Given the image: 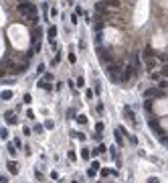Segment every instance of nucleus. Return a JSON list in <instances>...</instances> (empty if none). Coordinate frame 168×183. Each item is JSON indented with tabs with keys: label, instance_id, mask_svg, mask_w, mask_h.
<instances>
[{
	"label": "nucleus",
	"instance_id": "nucleus-1",
	"mask_svg": "<svg viewBox=\"0 0 168 183\" xmlns=\"http://www.w3.org/2000/svg\"><path fill=\"white\" fill-rule=\"evenodd\" d=\"M148 126H150V128L154 130V134L158 137V140H160V142H162L164 146H168V137H166V132H164V128L160 126L158 118H152V116H150V118H148Z\"/></svg>",
	"mask_w": 168,
	"mask_h": 183
},
{
	"label": "nucleus",
	"instance_id": "nucleus-2",
	"mask_svg": "<svg viewBox=\"0 0 168 183\" xmlns=\"http://www.w3.org/2000/svg\"><path fill=\"white\" fill-rule=\"evenodd\" d=\"M18 12L20 14H24V16H35V12H37V6L35 4H31V2H20L18 4Z\"/></svg>",
	"mask_w": 168,
	"mask_h": 183
},
{
	"label": "nucleus",
	"instance_id": "nucleus-3",
	"mask_svg": "<svg viewBox=\"0 0 168 183\" xmlns=\"http://www.w3.org/2000/svg\"><path fill=\"white\" fill-rule=\"evenodd\" d=\"M97 57H99V61H101V63H109V61H112L109 51H105V49H101V47H97Z\"/></svg>",
	"mask_w": 168,
	"mask_h": 183
},
{
	"label": "nucleus",
	"instance_id": "nucleus-4",
	"mask_svg": "<svg viewBox=\"0 0 168 183\" xmlns=\"http://www.w3.org/2000/svg\"><path fill=\"white\" fill-rule=\"evenodd\" d=\"M118 71H120V67H118V65H114V63L107 67V73H109L112 82H118V80H120V77H118Z\"/></svg>",
	"mask_w": 168,
	"mask_h": 183
},
{
	"label": "nucleus",
	"instance_id": "nucleus-5",
	"mask_svg": "<svg viewBox=\"0 0 168 183\" xmlns=\"http://www.w3.org/2000/svg\"><path fill=\"white\" fill-rule=\"evenodd\" d=\"M6 167H8V171H10L12 175H16V173H18V163H16V161H8V163H6Z\"/></svg>",
	"mask_w": 168,
	"mask_h": 183
},
{
	"label": "nucleus",
	"instance_id": "nucleus-6",
	"mask_svg": "<svg viewBox=\"0 0 168 183\" xmlns=\"http://www.w3.org/2000/svg\"><path fill=\"white\" fill-rule=\"evenodd\" d=\"M144 96H146V98H162V92L160 90H146Z\"/></svg>",
	"mask_w": 168,
	"mask_h": 183
},
{
	"label": "nucleus",
	"instance_id": "nucleus-7",
	"mask_svg": "<svg viewBox=\"0 0 168 183\" xmlns=\"http://www.w3.org/2000/svg\"><path fill=\"white\" fill-rule=\"evenodd\" d=\"M132 73H134V67H126V71L120 75V80H122V82H128V80L132 77Z\"/></svg>",
	"mask_w": 168,
	"mask_h": 183
},
{
	"label": "nucleus",
	"instance_id": "nucleus-8",
	"mask_svg": "<svg viewBox=\"0 0 168 183\" xmlns=\"http://www.w3.org/2000/svg\"><path fill=\"white\" fill-rule=\"evenodd\" d=\"M124 114H126V118L130 120V122H136V114H134V110H132V108H126V110H124Z\"/></svg>",
	"mask_w": 168,
	"mask_h": 183
},
{
	"label": "nucleus",
	"instance_id": "nucleus-9",
	"mask_svg": "<svg viewBox=\"0 0 168 183\" xmlns=\"http://www.w3.org/2000/svg\"><path fill=\"white\" fill-rule=\"evenodd\" d=\"M0 98H2V100H10V98H12V92H10V90H4L2 94H0Z\"/></svg>",
	"mask_w": 168,
	"mask_h": 183
},
{
	"label": "nucleus",
	"instance_id": "nucleus-10",
	"mask_svg": "<svg viewBox=\"0 0 168 183\" xmlns=\"http://www.w3.org/2000/svg\"><path fill=\"white\" fill-rule=\"evenodd\" d=\"M55 35H57V29H55V27H51V29H49V39H51V41H55Z\"/></svg>",
	"mask_w": 168,
	"mask_h": 183
},
{
	"label": "nucleus",
	"instance_id": "nucleus-11",
	"mask_svg": "<svg viewBox=\"0 0 168 183\" xmlns=\"http://www.w3.org/2000/svg\"><path fill=\"white\" fill-rule=\"evenodd\" d=\"M116 140H118V144H122V142H124V137H122V132H120L118 128H116Z\"/></svg>",
	"mask_w": 168,
	"mask_h": 183
},
{
	"label": "nucleus",
	"instance_id": "nucleus-12",
	"mask_svg": "<svg viewBox=\"0 0 168 183\" xmlns=\"http://www.w3.org/2000/svg\"><path fill=\"white\" fill-rule=\"evenodd\" d=\"M75 120H77L79 124H85V122H87V116H85V114H79V116H77Z\"/></svg>",
	"mask_w": 168,
	"mask_h": 183
},
{
	"label": "nucleus",
	"instance_id": "nucleus-13",
	"mask_svg": "<svg viewBox=\"0 0 168 183\" xmlns=\"http://www.w3.org/2000/svg\"><path fill=\"white\" fill-rule=\"evenodd\" d=\"M89 157H91V153H89L87 149H81V159H85V161H87Z\"/></svg>",
	"mask_w": 168,
	"mask_h": 183
},
{
	"label": "nucleus",
	"instance_id": "nucleus-14",
	"mask_svg": "<svg viewBox=\"0 0 168 183\" xmlns=\"http://www.w3.org/2000/svg\"><path fill=\"white\" fill-rule=\"evenodd\" d=\"M6 120H8V124H16V122H18V120H16L12 114H6Z\"/></svg>",
	"mask_w": 168,
	"mask_h": 183
},
{
	"label": "nucleus",
	"instance_id": "nucleus-15",
	"mask_svg": "<svg viewBox=\"0 0 168 183\" xmlns=\"http://www.w3.org/2000/svg\"><path fill=\"white\" fill-rule=\"evenodd\" d=\"M8 153H10V157H16V146L14 144H8Z\"/></svg>",
	"mask_w": 168,
	"mask_h": 183
},
{
	"label": "nucleus",
	"instance_id": "nucleus-16",
	"mask_svg": "<svg viewBox=\"0 0 168 183\" xmlns=\"http://www.w3.org/2000/svg\"><path fill=\"white\" fill-rule=\"evenodd\" d=\"M103 151H107V149H105V144H99V146H97V149L93 151V153H95V155H101Z\"/></svg>",
	"mask_w": 168,
	"mask_h": 183
},
{
	"label": "nucleus",
	"instance_id": "nucleus-17",
	"mask_svg": "<svg viewBox=\"0 0 168 183\" xmlns=\"http://www.w3.org/2000/svg\"><path fill=\"white\" fill-rule=\"evenodd\" d=\"M43 128H49V130H51V128H55V122H53V120H47Z\"/></svg>",
	"mask_w": 168,
	"mask_h": 183
},
{
	"label": "nucleus",
	"instance_id": "nucleus-18",
	"mask_svg": "<svg viewBox=\"0 0 168 183\" xmlns=\"http://www.w3.org/2000/svg\"><path fill=\"white\" fill-rule=\"evenodd\" d=\"M95 132H97V134L103 132V122H97V124H95Z\"/></svg>",
	"mask_w": 168,
	"mask_h": 183
},
{
	"label": "nucleus",
	"instance_id": "nucleus-19",
	"mask_svg": "<svg viewBox=\"0 0 168 183\" xmlns=\"http://www.w3.org/2000/svg\"><path fill=\"white\" fill-rule=\"evenodd\" d=\"M39 86H41L43 90H51V84L49 82H39Z\"/></svg>",
	"mask_w": 168,
	"mask_h": 183
},
{
	"label": "nucleus",
	"instance_id": "nucleus-20",
	"mask_svg": "<svg viewBox=\"0 0 168 183\" xmlns=\"http://www.w3.org/2000/svg\"><path fill=\"white\" fill-rule=\"evenodd\" d=\"M33 130H35L37 134H41V132H43V124H35V126H33Z\"/></svg>",
	"mask_w": 168,
	"mask_h": 183
},
{
	"label": "nucleus",
	"instance_id": "nucleus-21",
	"mask_svg": "<svg viewBox=\"0 0 168 183\" xmlns=\"http://www.w3.org/2000/svg\"><path fill=\"white\" fill-rule=\"evenodd\" d=\"M109 6H120V0H105Z\"/></svg>",
	"mask_w": 168,
	"mask_h": 183
},
{
	"label": "nucleus",
	"instance_id": "nucleus-22",
	"mask_svg": "<svg viewBox=\"0 0 168 183\" xmlns=\"http://www.w3.org/2000/svg\"><path fill=\"white\" fill-rule=\"evenodd\" d=\"M144 108H146V112H152V102H146Z\"/></svg>",
	"mask_w": 168,
	"mask_h": 183
},
{
	"label": "nucleus",
	"instance_id": "nucleus-23",
	"mask_svg": "<svg viewBox=\"0 0 168 183\" xmlns=\"http://www.w3.org/2000/svg\"><path fill=\"white\" fill-rule=\"evenodd\" d=\"M67 118H69V120H71V118H77V116H75V110H69V112H67Z\"/></svg>",
	"mask_w": 168,
	"mask_h": 183
},
{
	"label": "nucleus",
	"instance_id": "nucleus-24",
	"mask_svg": "<svg viewBox=\"0 0 168 183\" xmlns=\"http://www.w3.org/2000/svg\"><path fill=\"white\" fill-rule=\"evenodd\" d=\"M158 88H160V90H164V88H168V82H166V80H162V82H160V86H158Z\"/></svg>",
	"mask_w": 168,
	"mask_h": 183
},
{
	"label": "nucleus",
	"instance_id": "nucleus-25",
	"mask_svg": "<svg viewBox=\"0 0 168 183\" xmlns=\"http://www.w3.org/2000/svg\"><path fill=\"white\" fill-rule=\"evenodd\" d=\"M8 137V130H6V128H2V130H0V138H6Z\"/></svg>",
	"mask_w": 168,
	"mask_h": 183
},
{
	"label": "nucleus",
	"instance_id": "nucleus-26",
	"mask_svg": "<svg viewBox=\"0 0 168 183\" xmlns=\"http://www.w3.org/2000/svg\"><path fill=\"white\" fill-rule=\"evenodd\" d=\"M75 159H77V155H75L73 151H69V161H75Z\"/></svg>",
	"mask_w": 168,
	"mask_h": 183
},
{
	"label": "nucleus",
	"instance_id": "nucleus-27",
	"mask_svg": "<svg viewBox=\"0 0 168 183\" xmlns=\"http://www.w3.org/2000/svg\"><path fill=\"white\" fill-rule=\"evenodd\" d=\"M148 183H160V179H158V177H150V179H148Z\"/></svg>",
	"mask_w": 168,
	"mask_h": 183
},
{
	"label": "nucleus",
	"instance_id": "nucleus-28",
	"mask_svg": "<svg viewBox=\"0 0 168 183\" xmlns=\"http://www.w3.org/2000/svg\"><path fill=\"white\" fill-rule=\"evenodd\" d=\"M91 169H95V171H97V169H99V163H97V161H93V163H91Z\"/></svg>",
	"mask_w": 168,
	"mask_h": 183
},
{
	"label": "nucleus",
	"instance_id": "nucleus-29",
	"mask_svg": "<svg viewBox=\"0 0 168 183\" xmlns=\"http://www.w3.org/2000/svg\"><path fill=\"white\" fill-rule=\"evenodd\" d=\"M0 183H8V177L6 175H0Z\"/></svg>",
	"mask_w": 168,
	"mask_h": 183
},
{
	"label": "nucleus",
	"instance_id": "nucleus-30",
	"mask_svg": "<svg viewBox=\"0 0 168 183\" xmlns=\"http://www.w3.org/2000/svg\"><path fill=\"white\" fill-rule=\"evenodd\" d=\"M162 75H168V65L164 67V69H162Z\"/></svg>",
	"mask_w": 168,
	"mask_h": 183
}]
</instances>
